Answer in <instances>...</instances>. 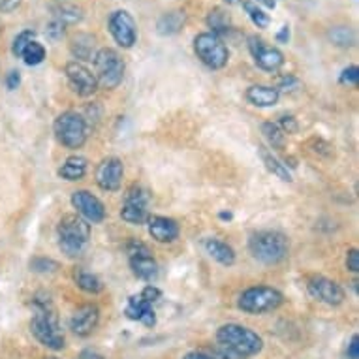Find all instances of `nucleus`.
Listing matches in <instances>:
<instances>
[{
	"label": "nucleus",
	"mask_w": 359,
	"mask_h": 359,
	"mask_svg": "<svg viewBox=\"0 0 359 359\" xmlns=\"http://www.w3.org/2000/svg\"><path fill=\"white\" fill-rule=\"evenodd\" d=\"M32 306H34V316L30 320V331L36 337V341L55 352L62 350L66 339L60 331L59 316L55 312L49 295H36Z\"/></svg>",
	"instance_id": "nucleus-1"
},
{
	"label": "nucleus",
	"mask_w": 359,
	"mask_h": 359,
	"mask_svg": "<svg viewBox=\"0 0 359 359\" xmlns=\"http://www.w3.org/2000/svg\"><path fill=\"white\" fill-rule=\"evenodd\" d=\"M217 341L220 353L226 359L252 358V355H258L264 348L262 337L241 324H226L218 327Z\"/></svg>",
	"instance_id": "nucleus-2"
},
{
	"label": "nucleus",
	"mask_w": 359,
	"mask_h": 359,
	"mask_svg": "<svg viewBox=\"0 0 359 359\" xmlns=\"http://www.w3.org/2000/svg\"><path fill=\"white\" fill-rule=\"evenodd\" d=\"M248 250L254 259L265 265H275L286 259L290 252V241L283 231L262 230L250 236Z\"/></svg>",
	"instance_id": "nucleus-3"
},
{
	"label": "nucleus",
	"mask_w": 359,
	"mask_h": 359,
	"mask_svg": "<svg viewBox=\"0 0 359 359\" xmlns=\"http://www.w3.org/2000/svg\"><path fill=\"white\" fill-rule=\"evenodd\" d=\"M59 248L68 258L81 256L90 239V224L77 215H65L57 226Z\"/></svg>",
	"instance_id": "nucleus-4"
},
{
	"label": "nucleus",
	"mask_w": 359,
	"mask_h": 359,
	"mask_svg": "<svg viewBox=\"0 0 359 359\" xmlns=\"http://www.w3.org/2000/svg\"><path fill=\"white\" fill-rule=\"evenodd\" d=\"M53 132L57 140L68 149H81L88 137L87 121L77 111H65L55 118Z\"/></svg>",
	"instance_id": "nucleus-5"
},
{
	"label": "nucleus",
	"mask_w": 359,
	"mask_h": 359,
	"mask_svg": "<svg viewBox=\"0 0 359 359\" xmlns=\"http://www.w3.org/2000/svg\"><path fill=\"white\" fill-rule=\"evenodd\" d=\"M95 76L98 87L113 90L121 85L124 77V60L111 48H104L95 55Z\"/></svg>",
	"instance_id": "nucleus-6"
},
{
	"label": "nucleus",
	"mask_w": 359,
	"mask_h": 359,
	"mask_svg": "<svg viewBox=\"0 0 359 359\" xmlns=\"http://www.w3.org/2000/svg\"><path fill=\"white\" fill-rule=\"evenodd\" d=\"M284 303V295L271 286H252L239 295L237 306L248 314H265L277 311Z\"/></svg>",
	"instance_id": "nucleus-7"
},
{
	"label": "nucleus",
	"mask_w": 359,
	"mask_h": 359,
	"mask_svg": "<svg viewBox=\"0 0 359 359\" xmlns=\"http://www.w3.org/2000/svg\"><path fill=\"white\" fill-rule=\"evenodd\" d=\"M194 51L198 59L211 70H220L228 65V59H230V51L226 48V43L212 32H201L196 36Z\"/></svg>",
	"instance_id": "nucleus-8"
},
{
	"label": "nucleus",
	"mask_w": 359,
	"mask_h": 359,
	"mask_svg": "<svg viewBox=\"0 0 359 359\" xmlns=\"http://www.w3.org/2000/svg\"><path fill=\"white\" fill-rule=\"evenodd\" d=\"M248 51L252 55L254 62H256L264 72L277 74V72L284 66L283 51L269 46L267 41L258 38V36H250V38H248Z\"/></svg>",
	"instance_id": "nucleus-9"
},
{
	"label": "nucleus",
	"mask_w": 359,
	"mask_h": 359,
	"mask_svg": "<svg viewBox=\"0 0 359 359\" xmlns=\"http://www.w3.org/2000/svg\"><path fill=\"white\" fill-rule=\"evenodd\" d=\"M107 27H109L113 40L117 41L121 48H134V43L137 41V25L126 10H115L109 15Z\"/></svg>",
	"instance_id": "nucleus-10"
},
{
	"label": "nucleus",
	"mask_w": 359,
	"mask_h": 359,
	"mask_svg": "<svg viewBox=\"0 0 359 359\" xmlns=\"http://www.w3.org/2000/svg\"><path fill=\"white\" fill-rule=\"evenodd\" d=\"M65 74L68 83H70L72 90L77 96H90L96 93V88H98L96 76L83 62H77V60L68 62L65 68Z\"/></svg>",
	"instance_id": "nucleus-11"
},
{
	"label": "nucleus",
	"mask_w": 359,
	"mask_h": 359,
	"mask_svg": "<svg viewBox=\"0 0 359 359\" xmlns=\"http://www.w3.org/2000/svg\"><path fill=\"white\" fill-rule=\"evenodd\" d=\"M72 205L81 215L83 220H87V222L100 224L106 220V207L88 190H76L72 194Z\"/></svg>",
	"instance_id": "nucleus-12"
},
{
	"label": "nucleus",
	"mask_w": 359,
	"mask_h": 359,
	"mask_svg": "<svg viewBox=\"0 0 359 359\" xmlns=\"http://www.w3.org/2000/svg\"><path fill=\"white\" fill-rule=\"evenodd\" d=\"M309 294L320 303H325L330 306H339L344 303V290L341 288V284H337L335 280H331L327 277H312L309 280Z\"/></svg>",
	"instance_id": "nucleus-13"
},
{
	"label": "nucleus",
	"mask_w": 359,
	"mask_h": 359,
	"mask_svg": "<svg viewBox=\"0 0 359 359\" xmlns=\"http://www.w3.org/2000/svg\"><path fill=\"white\" fill-rule=\"evenodd\" d=\"M123 175H124V165L123 162L115 156H107L98 164L96 168V183L102 190L106 192H117L123 184Z\"/></svg>",
	"instance_id": "nucleus-14"
},
{
	"label": "nucleus",
	"mask_w": 359,
	"mask_h": 359,
	"mask_svg": "<svg viewBox=\"0 0 359 359\" xmlns=\"http://www.w3.org/2000/svg\"><path fill=\"white\" fill-rule=\"evenodd\" d=\"M100 322V311L96 305L79 306L70 318V330L77 337H88L98 327Z\"/></svg>",
	"instance_id": "nucleus-15"
},
{
	"label": "nucleus",
	"mask_w": 359,
	"mask_h": 359,
	"mask_svg": "<svg viewBox=\"0 0 359 359\" xmlns=\"http://www.w3.org/2000/svg\"><path fill=\"white\" fill-rule=\"evenodd\" d=\"M147 224L149 233H151V237H153L154 241L171 243L179 237V224H177L173 218L154 215V217L147 218Z\"/></svg>",
	"instance_id": "nucleus-16"
},
{
	"label": "nucleus",
	"mask_w": 359,
	"mask_h": 359,
	"mask_svg": "<svg viewBox=\"0 0 359 359\" xmlns=\"http://www.w3.org/2000/svg\"><path fill=\"white\" fill-rule=\"evenodd\" d=\"M124 314H126L130 320H137V322H142V324H145L147 327H153V325L156 324V316H154L153 305L143 299L142 294L130 295L128 303H126V309H124Z\"/></svg>",
	"instance_id": "nucleus-17"
},
{
	"label": "nucleus",
	"mask_w": 359,
	"mask_h": 359,
	"mask_svg": "<svg viewBox=\"0 0 359 359\" xmlns=\"http://www.w3.org/2000/svg\"><path fill=\"white\" fill-rule=\"evenodd\" d=\"M132 273L145 283H153L158 277V264L154 262L153 254H142V256H132L130 258Z\"/></svg>",
	"instance_id": "nucleus-18"
},
{
	"label": "nucleus",
	"mask_w": 359,
	"mask_h": 359,
	"mask_svg": "<svg viewBox=\"0 0 359 359\" xmlns=\"http://www.w3.org/2000/svg\"><path fill=\"white\" fill-rule=\"evenodd\" d=\"M280 93L269 85H252L247 88V100L256 107H273L278 104Z\"/></svg>",
	"instance_id": "nucleus-19"
},
{
	"label": "nucleus",
	"mask_w": 359,
	"mask_h": 359,
	"mask_svg": "<svg viewBox=\"0 0 359 359\" xmlns=\"http://www.w3.org/2000/svg\"><path fill=\"white\" fill-rule=\"evenodd\" d=\"M203 247H205L207 254H209L212 259H217L218 264L226 265V267H230V265L236 264V250H233L228 243L211 237V239H205Z\"/></svg>",
	"instance_id": "nucleus-20"
},
{
	"label": "nucleus",
	"mask_w": 359,
	"mask_h": 359,
	"mask_svg": "<svg viewBox=\"0 0 359 359\" xmlns=\"http://www.w3.org/2000/svg\"><path fill=\"white\" fill-rule=\"evenodd\" d=\"M184 23H187V13L183 10H173V12L164 13L156 21V30L160 36H173L183 29Z\"/></svg>",
	"instance_id": "nucleus-21"
},
{
	"label": "nucleus",
	"mask_w": 359,
	"mask_h": 359,
	"mask_svg": "<svg viewBox=\"0 0 359 359\" xmlns=\"http://www.w3.org/2000/svg\"><path fill=\"white\" fill-rule=\"evenodd\" d=\"M258 154H259V158H262V162H264L265 168L271 171L273 175L278 177L280 181H284V183H290V181H292V173H290L288 165L283 164V162L273 154V151H269V149L262 145V147H258Z\"/></svg>",
	"instance_id": "nucleus-22"
},
{
	"label": "nucleus",
	"mask_w": 359,
	"mask_h": 359,
	"mask_svg": "<svg viewBox=\"0 0 359 359\" xmlns=\"http://www.w3.org/2000/svg\"><path fill=\"white\" fill-rule=\"evenodd\" d=\"M85 175H87V160L77 154L66 158L65 164L59 168V177L66 181H81Z\"/></svg>",
	"instance_id": "nucleus-23"
},
{
	"label": "nucleus",
	"mask_w": 359,
	"mask_h": 359,
	"mask_svg": "<svg viewBox=\"0 0 359 359\" xmlns=\"http://www.w3.org/2000/svg\"><path fill=\"white\" fill-rule=\"evenodd\" d=\"M72 55L76 57L77 62H87L95 59V38L88 34H77L72 40Z\"/></svg>",
	"instance_id": "nucleus-24"
},
{
	"label": "nucleus",
	"mask_w": 359,
	"mask_h": 359,
	"mask_svg": "<svg viewBox=\"0 0 359 359\" xmlns=\"http://www.w3.org/2000/svg\"><path fill=\"white\" fill-rule=\"evenodd\" d=\"M207 25L215 36L220 38V34H228L231 29V18L230 13L222 10V8H212L211 12L207 13Z\"/></svg>",
	"instance_id": "nucleus-25"
},
{
	"label": "nucleus",
	"mask_w": 359,
	"mask_h": 359,
	"mask_svg": "<svg viewBox=\"0 0 359 359\" xmlns=\"http://www.w3.org/2000/svg\"><path fill=\"white\" fill-rule=\"evenodd\" d=\"M74 280H76L77 288H81L87 294H100L102 290H104V284H102L100 278L93 275V273L85 271V269H76Z\"/></svg>",
	"instance_id": "nucleus-26"
},
{
	"label": "nucleus",
	"mask_w": 359,
	"mask_h": 359,
	"mask_svg": "<svg viewBox=\"0 0 359 359\" xmlns=\"http://www.w3.org/2000/svg\"><path fill=\"white\" fill-rule=\"evenodd\" d=\"M121 217L124 222L128 224H143L147 222V205H140V203H132V201H124L123 209H121Z\"/></svg>",
	"instance_id": "nucleus-27"
},
{
	"label": "nucleus",
	"mask_w": 359,
	"mask_h": 359,
	"mask_svg": "<svg viewBox=\"0 0 359 359\" xmlns=\"http://www.w3.org/2000/svg\"><path fill=\"white\" fill-rule=\"evenodd\" d=\"M243 10L247 12L250 21H252L258 29H267L269 23H271L269 15H267V13L258 6V2H252V0H243Z\"/></svg>",
	"instance_id": "nucleus-28"
},
{
	"label": "nucleus",
	"mask_w": 359,
	"mask_h": 359,
	"mask_svg": "<svg viewBox=\"0 0 359 359\" xmlns=\"http://www.w3.org/2000/svg\"><path fill=\"white\" fill-rule=\"evenodd\" d=\"M330 40L337 48H352L355 43V34L350 27H333L330 30Z\"/></svg>",
	"instance_id": "nucleus-29"
},
{
	"label": "nucleus",
	"mask_w": 359,
	"mask_h": 359,
	"mask_svg": "<svg viewBox=\"0 0 359 359\" xmlns=\"http://www.w3.org/2000/svg\"><path fill=\"white\" fill-rule=\"evenodd\" d=\"M21 59L25 60V65L27 66H38L43 62V59H46V48L41 46L40 41L32 40L25 48L23 55H21Z\"/></svg>",
	"instance_id": "nucleus-30"
},
{
	"label": "nucleus",
	"mask_w": 359,
	"mask_h": 359,
	"mask_svg": "<svg viewBox=\"0 0 359 359\" xmlns=\"http://www.w3.org/2000/svg\"><path fill=\"white\" fill-rule=\"evenodd\" d=\"M262 134L265 136L267 143L271 145L273 149H284V142H286V136L283 134V130L278 128L277 123H264L262 124Z\"/></svg>",
	"instance_id": "nucleus-31"
},
{
	"label": "nucleus",
	"mask_w": 359,
	"mask_h": 359,
	"mask_svg": "<svg viewBox=\"0 0 359 359\" xmlns=\"http://www.w3.org/2000/svg\"><path fill=\"white\" fill-rule=\"evenodd\" d=\"M55 19H59L60 23L65 25H72V23H77V21H81L83 19V13L79 8L76 6H59L55 10Z\"/></svg>",
	"instance_id": "nucleus-32"
},
{
	"label": "nucleus",
	"mask_w": 359,
	"mask_h": 359,
	"mask_svg": "<svg viewBox=\"0 0 359 359\" xmlns=\"http://www.w3.org/2000/svg\"><path fill=\"white\" fill-rule=\"evenodd\" d=\"M59 269V264L51 258H32L30 259V271L34 273H55Z\"/></svg>",
	"instance_id": "nucleus-33"
},
{
	"label": "nucleus",
	"mask_w": 359,
	"mask_h": 359,
	"mask_svg": "<svg viewBox=\"0 0 359 359\" xmlns=\"http://www.w3.org/2000/svg\"><path fill=\"white\" fill-rule=\"evenodd\" d=\"M34 38H36V34L32 32V30H23V32H19V34L15 36V40H13L12 53L15 55V57H21L25 51V48H27L30 41L34 40Z\"/></svg>",
	"instance_id": "nucleus-34"
},
{
	"label": "nucleus",
	"mask_w": 359,
	"mask_h": 359,
	"mask_svg": "<svg viewBox=\"0 0 359 359\" xmlns=\"http://www.w3.org/2000/svg\"><path fill=\"white\" fill-rule=\"evenodd\" d=\"M299 87H301L299 79H297L295 76H292V74H288V76H284L278 79V85L275 88H277L278 93H295Z\"/></svg>",
	"instance_id": "nucleus-35"
},
{
	"label": "nucleus",
	"mask_w": 359,
	"mask_h": 359,
	"mask_svg": "<svg viewBox=\"0 0 359 359\" xmlns=\"http://www.w3.org/2000/svg\"><path fill=\"white\" fill-rule=\"evenodd\" d=\"M66 25L60 23L59 19H53L51 23L48 25V30H46V34L51 41H59L65 38V32H66Z\"/></svg>",
	"instance_id": "nucleus-36"
},
{
	"label": "nucleus",
	"mask_w": 359,
	"mask_h": 359,
	"mask_svg": "<svg viewBox=\"0 0 359 359\" xmlns=\"http://www.w3.org/2000/svg\"><path fill=\"white\" fill-rule=\"evenodd\" d=\"M277 126L283 130L284 136H286V134H295V132L299 130L297 118H295L294 115H283V117H280V121L277 123Z\"/></svg>",
	"instance_id": "nucleus-37"
},
{
	"label": "nucleus",
	"mask_w": 359,
	"mask_h": 359,
	"mask_svg": "<svg viewBox=\"0 0 359 359\" xmlns=\"http://www.w3.org/2000/svg\"><path fill=\"white\" fill-rule=\"evenodd\" d=\"M359 81V68L358 66H348V68H344L341 74V83L342 85H358Z\"/></svg>",
	"instance_id": "nucleus-38"
},
{
	"label": "nucleus",
	"mask_w": 359,
	"mask_h": 359,
	"mask_svg": "<svg viewBox=\"0 0 359 359\" xmlns=\"http://www.w3.org/2000/svg\"><path fill=\"white\" fill-rule=\"evenodd\" d=\"M126 252H128V258H132V256L149 254L151 250H149V247L145 245V243L137 241V239H132V241H128V245H126Z\"/></svg>",
	"instance_id": "nucleus-39"
},
{
	"label": "nucleus",
	"mask_w": 359,
	"mask_h": 359,
	"mask_svg": "<svg viewBox=\"0 0 359 359\" xmlns=\"http://www.w3.org/2000/svg\"><path fill=\"white\" fill-rule=\"evenodd\" d=\"M142 297L145 301H147V303L154 305V303H156V301H158L160 297H162V292H160V290L156 288V286H153V284H149L147 288H143Z\"/></svg>",
	"instance_id": "nucleus-40"
},
{
	"label": "nucleus",
	"mask_w": 359,
	"mask_h": 359,
	"mask_svg": "<svg viewBox=\"0 0 359 359\" xmlns=\"http://www.w3.org/2000/svg\"><path fill=\"white\" fill-rule=\"evenodd\" d=\"M346 267H348V271L359 273V250H358V248H352V250H348Z\"/></svg>",
	"instance_id": "nucleus-41"
},
{
	"label": "nucleus",
	"mask_w": 359,
	"mask_h": 359,
	"mask_svg": "<svg viewBox=\"0 0 359 359\" xmlns=\"http://www.w3.org/2000/svg\"><path fill=\"white\" fill-rule=\"evenodd\" d=\"M21 85V74L18 70H12L6 76V87L8 90H15Z\"/></svg>",
	"instance_id": "nucleus-42"
},
{
	"label": "nucleus",
	"mask_w": 359,
	"mask_h": 359,
	"mask_svg": "<svg viewBox=\"0 0 359 359\" xmlns=\"http://www.w3.org/2000/svg\"><path fill=\"white\" fill-rule=\"evenodd\" d=\"M21 6V0H0V13H12Z\"/></svg>",
	"instance_id": "nucleus-43"
},
{
	"label": "nucleus",
	"mask_w": 359,
	"mask_h": 359,
	"mask_svg": "<svg viewBox=\"0 0 359 359\" xmlns=\"http://www.w3.org/2000/svg\"><path fill=\"white\" fill-rule=\"evenodd\" d=\"M346 355L348 359H359V337L353 335L350 344H348V350H346Z\"/></svg>",
	"instance_id": "nucleus-44"
},
{
	"label": "nucleus",
	"mask_w": 359,
	"mask_h": 359,
	"mask_svg": "<svg viewBox=\"0 0 359 359\" xmlns=\"http://www.w3.org/2000/svg\"><path fill=\"white\" fill-rule=\"evenodd\" d=\"M79 359H106L100 352H96L93 348H85L81 353H79Z\"/></svg>",
	"instance_id": "nucleus-45"
},
{
	"label": "nucleus",
	"mask_w": 359,
	"mask_h": 359,
	"mask_svg": "<svg viewBox=\"0 0 359 359\" xmlns=\"http://www.w3.org/2000/svg\"><path fill=\"white\" fill-rule=\"evenodd\" d=\"M277 41H280V43H288V41H290V27H288V25H284L283 29L278 30Z\"/></svg>",
	"instance_id": "nucleus-46"
},
{
	"label": "nucleus",
	"mask_w": 359,
	"mask_h": 359,
	"mask_svg": "<svg viewBox=\"0 0 359 359\" xmlns=\"http://www.w3.org/2000/svg\"><path fill=\"white\" fill-rule=\"evenodd\" d=\"M183 359H215L211 355H207V353H201V352H190L187 353Z\"/></svg>",
	"instance_id": "nucleus-47"
},
{
	"label": "nucleus",
	"mask_w": 359,
	"mask_h": 359,
	"mask_svg": "<svg viewBox=\"0 0 359 359\" xmlns=\"http://www.w3.org/2000/svg\"><path fill=\"white\" fill-rule=\"evenodd\" d=\"M218 217L222 218V220H231V218H233V215H231V212H220V215H218Z\"/></svg>",
	"instance_id": "nucleus-48"
},
{
	"label": "nucleus",
	"mask_w": 359,
	"mask_h": 359,
	"mask_svg": "<svg viewBox=\"0 0 359 359\" xmlns=\"http://www.w3.org/2000/svg\"><path fill=\"white\" fill-rule=\"evenodd\" d=\"M226 4H237V2H241V0H224Z\"/></svg>",
	"instance_id": "nucleus-49"
},
{
	"label": "nucleus",
	"mask_w": 359,
	"mask_h": 359,
	"mask_svg": "<svg viewBox=\"0 0 359 359\" xmlns=\"http://www.w3.org/2000/svg\"><path fill=\"white\" fill-rule=\"evenodd\" d=\"M46 359H57V358H46Z\"/></svg>",
	"instance_id": "nucleus-50"
},
{
	"label": "nucleus",
	"mask_w": 359,
	"mask_h": 359,
	"mask_svg": "<svg viewBox=\"0 0 359 359\" xmlns=\"http://www.w3.org/2000/svg\"><path fill=\"white\" fill-rule=\"evenodd\" d=\"M275 2H277V0H275Z\"/></svg>",
	"instance_id": "nucleus-51"
}]
</instances>
